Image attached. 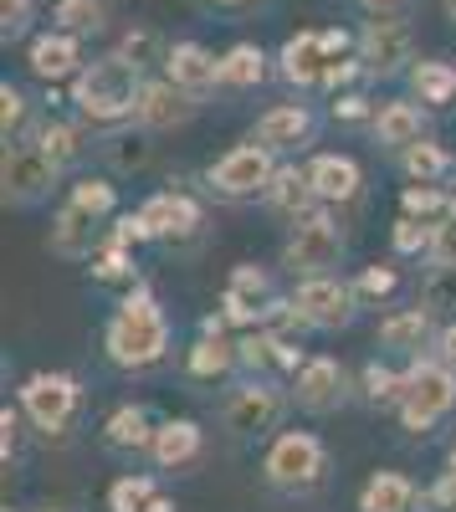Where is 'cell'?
Masks as SVG:
<instances>
[{"label":"cell","instance_id":"cell-19","mask_svg":"<svg viewBox=\"0 0 456 512\" xmlns=\"http://www.w3.org/2000/svg\"><path fill=\"white\" fill-rule=\"evenodd\" d=\"M154 431H159V415H154L149 405H139V400H123V405H113V410L103 415L98 446H103L108 456H118V461L134 466V461H149Z\"/></svg>","mask_w":456,"mask_h":512},{"label":"cell","instance_id":"cell-21","mask_svg":"<svg viewBox=\"0 0 456 512\" xmlns=\"http://www.w3.org/2000/svg\"><path fill=\"white\" fill-rule=\"evenodd\" d=\"M308 180H313V190H318V200L328 205V210H344L349 205H359L364 200V169H359V159L354 154H339V149H313L308 154Z\"/></svg>","mask_w":456,"mask_h":512},{"label":"cell","instance_id":"cell-1","mask_svg":"<svg viewBox=\"0 0 456 512\" xmlns=\"http://www.w3.org/2000/svg\"><path fill=\"white\" fill-rule=\"evenodd\" d=\"M103 359L123 374H154L175 359V323L164 313V297L144 277L123 287V297L113 303L103 323Z\"/></svg>","mask_w":456,"mask_h":512},{"label":"cell","instance_id":"cell-53","mask_svg":"<svg viewBox=\"0 0 456 512\" xmlns=\"http://www.w3.org/2000/svg\"><path fill=\"white\" fill-rule=\"evenodd\" d=\"M211 6H226V11H241V6H257V0H211Z\"/></svg>","mask_w":456,"mask_h":512},{"label":"cell","instance_id":"cell-27","mask_svg":"<svg viewBox=\"0 0 456 512\" xmlns=\"http://www.w3.org/2000/svg\"><path fill=\"white\" fill-rule=\"evenodd\" d=\"M82 36H72V31H62V26H52V31H41L31 47H26V67H31V77L36 82H52V88H62V82H72L77 72H82Z\"/></svg>","mask_w":456,"mask_h":512},{"label":"cell","instance_id":"cell-2","mask_svg":"<svg viewBox=\"0 0 456 512\" xmlns=\"http://www.w3.org/2000/svg\"><path fill=\"white\" fill-rule=\"evenodd\" d=\"M144 77L149 72L139 62H129L123 52H103L93 62H82V72L67 82V103L93 134H103V128L134 123V103H139Z\"/></svg>","mask_w":456,"mask_h":512},{"label":"cell","instance_id":"cell-52","mask_svg":"<svg viewBox=\"0 0 456 512\" xmlns=\"http://www.w3.org/2000/svg\"><path fill=\"white\" fill-rule=\"evenodd\" d=\"M11 512V507H6ZM16 512H72V507H57V502H47V507H16Z\"/></svg>","mask_w":456,"mask_h":512},{"label":"cell","instance_id":"cell-48","mask_svg":"<svg viewBox=\"0 0 456 512\" xmlns=\"http://www.w3.org/2000/svg\"><path fill=\"white\" fill-rule=\"evenodd\" d=\"M426 262H441V267H456V216H441L431 226V251Z\"/></svg>","mask_w":456,"mask_h":512},{"label":"cell","instance_id":"cell-13","mask_svg":"<svg viewBox=\"0 0 456 512\" xmlns=\"http://www.w3.org/2000/svg\"><path fill=\"white\" fill-rule=\"evenodd\" d=\"M323 123H328V113H318V108L303 103V93H298L293 103H272V108H262L257 123L246 128V134L262 139L277 159H308V154L318 149V139H323Z\"/></svg>","mask_w":456,"mask_h":512},{"label":"cell","instance_id":"cell-46","mask_svg":"<svg viewBox=\"0 0 456 512\" xmlns=\"http://www.w3.org/2000/svg\"><path fill=\"white\" fill-rule=\"evenodd\" d=\"M26 415H21V405H6L0 410V461H6V472L11 466H21V456H26Z\"/></svg>","mask_w":456,"mask_h":512},{"label":"cell","instance_id":"cell-55","mask_svg":"<svg viewBox=\"0 0 456 512\" xmlns=\"http://www.w3.org/2000/svg\"><path fill=\"white\" fill-rule=\"evenodd\" d=\"M441 466H446V472H456V441L446 446V461H441Z\"/></svg>","mask_w":456,"mask_h":512},{"label":"cell","instance_id":"cell-10","mask_svg":"<svg viewBox=\"0 0 456 512\" xmlns=\"http://www.w3.org/2000/svg\"><path fill=\"white\" fill-rule=\"evenodd\" d=\"M287 390H293L298 415H308V420H328V415H339V410H349L359 400L354 369L339 364L334 354H308L303 369L287 379Z\"/></svg>","mask_w":456,"mask_h":512},{"label":"cell","instance_id":"cell-54","mask_svg":"<svg viewBox=\"0 0 456 512\" xmlns=\"http://www.w3.org/2000/svg\"><path fill=\"white\" fill-rule=\"evenodd\" d=\"M441 16H446V21L456 26V0H441Z\"/></svg>","mask_w":456,"mask_h":512},{"label":"cell","instance_id":"cell-17","mask_svg":"<svg viewBox=\"0 0 456 512\" xmlns=\"http://www.w3.org/2000/svg\"><path fill=\"white\" fill-rule=\"evenodd\" d=\"M436 328H441V318L431 308H421V303L390 308L380 318V328H375V349L385 359H395V364H410V359H421V354L436 349Z\"/></svg>","mask_w":456,"mask_h":512},{"label":"cell","instance_id":"cell-26","mask_svg":"<svg viewBox=\"0 0 456 512\" xmlns=\"http://www.w3.org/2000/svg\"><path fill=\"white\" fill-rule=\"evenodd\" d=\"M103 221L98 216H88L82 205H72V200H62L57 210H52V231H47V246H52V256H62V262H93V251L103 246Z\"/></svg>","mask_w":456,"mask_h":512},{"label":"cell","instance_id":"cell-16","mask_svg":"<svg viewBox=\"0 0 456 512\" xmlns=\"http://www.w3.org/2000/svg\"><path fill=\"white\" fill-rule=\"evenodd\" d=\"M200 98L195 93H185L180 82H170L164 72H149L144 77V88H139V103H134V123L139 128H149L154 139H164V134H180V128H190L195 118H200Z\"/></svg>","mask_w":456,"mask_h":512},{"label":"cell","instance_id":"cell-24","mask_svg":"<svg viewBox=\"0 0 456 512\" xmlns=\"http://www.w3.org/2000/svg\"><path fill=\"white\" fill-rule=\"evenodd\" d=\"M354 512H426V487L410 477V472L380 466V472H369V477L359 482Z\"/></svg>","mask_w":456,"mask_h":512},{"label":"cell","instance_id":"cell-47","mask_svg":"<svg viewBox=\"0 0 456 512\" xmlns=\"http://www.w3.org/2000/svg\"><path fill=\"white\" fill-rule=\"evenodd\" d=\"M36 21V0H0V41H21Z\"/></svg>","mask_w":456,"mask_h":512},{"label":"cell","instance_id":"cell-32","mask_svg":"<svg viewBox=\"0 0 456 512\" xmlns=\"http://www.w3.org/2000/svg\"><path fill=\"white\" fill-rule=\"evenodd\" d=\"M277 72V57H267L257 41H236L221 52V93H257Z\"/></svg>","mask_w":456,"mask_h":512},{"label":"cell","instance_id":"cell-20","mask_svg":"<svg viewBox=\"0 0 456 512\" xmlns=\"http://www.w3.org/2000/svg\"><path fill=\"white\" fill-rule=\"evenodd\" d=\"M200 461H205V425L195 415H164L149 446V466L164 477H185Z\"/></svg>","mask_w":456,"mask_h":512},{"label":"cell","instance_id":"cell-29","mask_svg":"<svg viewBox=\"0 0 456 512\" xmlns=\"http://www.w3.org/2000/svg\"><path fill=\"white\" fill-rule=\"evenodd\" d=\"M323 72H328V52H323V36L318 31H293L277 47V77L293 93H318L323 88Z\"/></svg>","mask_w":456,"mask_h":512},{"label":"cell","instance_id":"cell-42","mask_svg":"<svg viewBox=\"0 0 456 512\" xmlns=\"http://www.w3.org/2000/svg\"><path fill=\"white\" fill-rule=\"evenodd\" d=\"M36 108H31V98L16 88V82H0V144H21V139H31V128H36Z\"/></svg>","mask_w":456,"mask_h":512},{"label":"cell","instance_id":"cell-35","mask_svg":"<svg viewBox=\"0 0 456 512\" xmlns=\"http://www.w3.org/2000/svg\"><path fill=\"white\" fill-rule=\"evenodd\" d=\"M134 251H139V246H123V241L103 236V246L93 251V262H88V277H93L98 287H134V282H139Z\"/></svg>","mask_w":456,"mask_h":512},{"label":"cell","instance_id":"cell-4","mask_svg":"<svg viewBox=\"0 0 456 512\" xmlns=\"http://www.w3.org/2000/svg\"><path fill=\"white\" fill-rule=\"evenodd\" d=\"M257 477L267 492L277 497H293V502H308L328 487L334 477V451L318 431H298V425H282V431L262 446V461H257Z\"/></svg>","mask_w":456,"mask_h":512},{"label":"cell","instance_id":"cell-50","mask_svg":"<svg viewBox=\"0 0 456 512\" xmlns=\"http://www.w3.org/2000/svg\"><path fill=\"white\" fill-rule=\"evenodd\" d=\"M405 0H359V11H369V16H385V11H400Z\"/></svg>","mask_w":456,"mask_h":512},{"label":"cell","instance_id":"cell-31","mask_svg":"<svg viewBox=\"0 0 456 512\" xmlns=\"http://www.w3.org/2000/svg\"><path fill=\"white\" fill-rule=\"evenodd\" d=\"M354 384H359V405L380 410V415H395L400 410V395H405V364L375 354L354 369Z\"/></svg>","mask_w":456,"mask_h":512},{"label":"cell","instance_id":"cell-34","mask_svg":"<svg viewBox=\"0 0 456 512\" xmlns=\"http://www.w3.org/2000/svg\"><path fill=\"white\" fill-rule=\"evenodd\" d=\"M405 93L421 98L431 113H446L456 103V62L446 57H421L416 67L405 72Z\"/></svg>","mask_w":456,"mask_h":512},{"label":"cell","instance_id":"cell-38","mask_svg":"<svg viewBox=\"0 0 456 512\" xmlns=\"http://www.w3.org/2000/svg\"><path fill=\"white\" fill-rule=\"evenodd\" d=\"M67 200L82 205V210H88V216H98V221H113V216H118V185H113V175L77 169V175L67 180Z\"/></svg>","mask_w":456,"mask_h":512},{"label":"cell","instance_id":"cell-8","mask_svg":"<svg viewBox=\"0 0 456 512\" xmlns=\"http://www.w3.org/2000/svg\"><path fill=\"white\" fill-rule=\"evenodd\" d=\"M349 262V236L339 226V210L318 205L313 216H303L298 226H287L282 251H277V267L287 277H323V272H339Z\"/></svg>","mask_w":456,"mask_h":512},{"label":"cell","instance_id":"cell-11","mask_svg":"<svg viewBox=\"0 0 456 512\" xmlns=\"http://www.w3.org/2000/svg\"><path fill=\"white\" fill-rule=\"evenodd\" d=\"M287 292H293V308L303 313V323H308L313 333H349V328L359 323V313H364L359 292H354V282H349L344 272L298 277Z\"/></svg>","mask_w":456,"mask_h":512},{"label":"cell","instance_id":"cell-6","mask_svg":"<svg viewBox=\"0 0 456 512\" xmlns=\"http://www.w3.org/2000/svg\"><path fill=\"white\" fill-rule=\"evenodd\" d=\"M277 154L262 139H236L226 154H216L211 164L200 169V195L216 200V205H262V190L277 175Z\"/></svg>","mask_w":456,"mask_h":512},{"label":"cell","instance_id":"cell-23","mask_svg":"<svg viewBox=\"0 0 456 512\" xmlns=\"http://www.w3.org/2000/svg\"><path fill=\"white\" fill-rule=\"evenodd\" d=\"M170 82H180L185 93H195L200 103H211L221 93V57L211 47H200V41H170V52H164V67H159Z\"/></svg>","mask_w":456,"mask_h":512},{"label":"cell","instance_id":"cell-18","mask_svg":"<svg viewBox=\"0 0 456 512\" xmlns=\"http://www.w3.org/2000/svg\"><path fill=\"white\" fill-rule=\"evenodd\" d=\"M431 134H436V113L421 98H410V93L405 98H385L375 123H369V144H375L380 154H400V149L421 144Z\"/></svg>","mask_w":456,"mask_h":512},{"label":"cell","instance_id":"cell-28","mask_svg":"<svg viewBox=\"0 0 456 512\" xmlns=\"http://www.w3.org/2000/svg\"><path fill=\"white\" fill-rule=\"evenodd\" d=\"M180 374L190 384H231L241 374V354H236V333L211 338V333H195L185 354H180Z\"/></svg>","mask_w":456,"mask_h":512},{"label":"cell","instance_id":"cell-44","mask_svg":"<svg viewBox=\"0 0 456 512\" xmlns=\"http://www.w3.org/2000/svg\"><path fill=\"white\" fill-rule=\"evenodd\" d=\"M375 113H380V103L369 98L364 88H349V93H334V98H328V123H339V128H364V134H369Z\"/></svg>","mask_w":456,"mask_h":512},{"label":"cell","instance_id":"cell-14","mask_svg":"<svg viewBox=\"0 0 456 512\" xmlns=\"http://www.w3.org/2000/svg\"><path fill=\"white\" fill-rule=\"evenodd\" d=\"M277 297H282V282L267 262H236L221 282L216 308L231 318L236 333H246V328H262V313L277 303Z\"/></svg>","mask_w":456,"mask_h":512},{"label":"cell","instance_id":"cell-39","mask_svg":"<svg viewBox=\"0 0 456 512\" xmlns=\"http://www.w3.org/2000/svg\"><path fill=\"white\" fill-rule=\"evenodd\" d=\"M108 21H113V6L108 0H57L52 6V26H62V31H72V36H103L108 31Z\"/></svg>","mask_w":456,"mask_h":512},{"label":"cell","instance_id":"cell-36","mask_svg":"<svg viewBox=\"0 0 456 512\" xmlns=\"http://www.w3.org/2000/svg\"><path fill=\"white\" fill-rule=\"evenodd\" d=\"M159 477H164V472H134V466H129V472H118V477L108 482L103 507H108V512H144V507L164 492Z\"/></svg>","mask_w":456,"mask_h":512},{"label":"cell","instance_id":"cell-37","mask_svg":"<svg viewBox=\"0 0 456 512\" xmlns=\"http://www.w3.org/2000/svg\"><path fill=\"white\" fill-rule=\"evenodd\" d=\"M349 282H354V292H359V303H364V308H390L395 297H400V287H405V277H400V256L359 267Z\"/></svg>","mask_w":456,"mask_h":512},{"label":"cell","instance_id":"cell-12","mask_svg":"<svg viewBox=\"0 0 456 512\" xmlns=\"http://www.w3.org/2000/svg\"><path fill=\"white\" fill-rule=\"evenodd\" d=\"M359 62L369 72V82H395L416 67V26H410L400 11L385 16H369L359 26Z\"/></svg>","mask_w":456,"mask_h":512},{"label":"cell","instance_id":"cell-22","mask_svg":"<svg viewBox=\"0 0 456 512\" xmlns=\"http://www.w3.org/2000/svg\"><path fill=\"white\" fill-rule=\"evenodd\" d=\"M318 205L323 200H318V190L308 180V159H282L272 185L262 190V210H267L277 226H298L303 216H313Z\"/></svg>","mask_w":456,"mask_h":512},{"label":"cell","instance_id":"cell-43","mask_svg":"<svg viewBox=\"0 0 456 512\" xmlns=\"http://www.w3.org/2000/svg\"><path fill=\"white\" fill-rule=\"evenodd\" d=\"M431 226H436V221L395 216V226H390V256H400V262H426V251H431Z\"/></svg>","mask_w":456,"mask_h":512},{"label":"cell","instance_id":"cell-25","mask_svg":"<svg viewBox=\"0 0 456 512\" xmlns=\"http://www.w3.org/2000/svg\"><path fill=\"white\" fill-rule=\"evenodd\" d=\"M31 139L41 144V154H47L67 180L77 175L82 164H88V149H93V144H88V123H82L77 113H72V118H62V113H41L36 128H31Z\"/></svg>","mask_w":456,"mask_h":512},{"label":"cell","instance_id":"cell-49","mask_svg":"<svg viewBox=\"0 0 456 512\" xmlns=\"http://www.w3.org/2000/svg\"><path fill=\"white\" fill-rule=\"evenodd\" d=\"M436 359H446L451 369H456V318H441V328H436V349H431Z\"/></svg>","mask_w":456,"mask_h":512},{"label":"cell","instance_id":"cell-30","mask_svg":"<svg viewBox=\"0 0 456 512\" xmlns=\"http://www.w3.org/2000/svg\"><path fill=\"white\" fill-rule=\"evenodd\" d=\"M98 159L108 164L113 180H129V175H144L154 164V134L139 123H118V128H103L98 134Z\"/></svg>","mask_w":456,"mask_h":512},{"label":"cell","instance_id":"cell-33","mask_svg":"<svg viewBox=\"0 0 456 512\" xmlns=\"http://www.w3.org/2000/svg\"><path fill=\"white\" fill-rule=\"evenodd\" d=\"M390 159L400 169V180H416V185H446V180H456V154L436 134L421 139V144H410V149H400V154H390Z\"/></svg>","mask_w":456,"mask_h":512},{"label":"cell","instance_id":"cell-45","mask_svg":"<svg viewBox=\"0 0 456 512\" xmlns=\"http://www.w3.org/2000/svg\"><path fill=\"white\" fill-rule=\"evenodd\" d=\"M113 52H123L129 62H139V67L149 72V67H164V52H170V47H164V41H159L149 26H134V31H123V36H118V47H113Z\"/></svg>","mask_w":456,"mask_h":512},{"label":"cell","instance_id":"cell-40","mask_svg":"<svg viewBox=\"0 0 456 512\" xmlns=\"http://www.w3.org/2000/svg\"><path fill=\"white\" fill-rule=\"evenodd\" d=\"M416 303H421V308H431L436 318H456V267L421 262V277H416Z\"/></svg>","mask_w":456,"mask_h":512},{"label":"cell","instance_id":"cell-9","mask_svg":"<svg viewBox=\"0 0 456 512\" xmlns=\"http://www.w3.org/2000/svg\"><path fill=\"white\" fill-rule=\"evenodd\" d=\"M62 185L67 175L41 154L36 139L6 144V154H0V205L6 210H41V205H52Z\"/></svg>","mask_w":456,"mask_h":512},{"label":"cell","instance_id":"cell-3","mask_svg":"<svg viewBox=\"0 0 456 512\" xmlns=\"http://www.w3.org/2000/svg\"><path fill=\"white\" fill-rule=\"evenodd\" d=\"M293 390L287 379H267V374H236L231 384H221L216 400V431L236 446H267L287 415H293Z\"/></svg>","mask_w":456,"mask_h":512},{"label":"cell","instance_id":"cell-15","mask_svg":"<svg viewBox=\"0 0 456 512\" xmlns=\"http://www.w3.org/2000/svg\"><path fill=\"white\" fill-rule=\"evenodd\" d=\"M139 216L149 226V246H185L205 231V195L180 190V185L154 190V195H144Z\"/></svg>","mask_w":456,"mask_h":512},{"label":"cell","instance_id":"cell-5","mask_svg":"<svg viewBox=\"0 0 456 512\" xmlns=\"http://www.w3.org/2000/svg\"><path fill=\"white\" fill-rule=\"evenodd\" d=\"M16 405L41 441L67 446L72 431L82 425V410H88V384L72 369H36L16 384Z\"/></svg>","mask_w":456,"mask_h":512},{"label":"cell","instance_id":"cell-7","mask_svg":"<svg viewBox=\"0 0 456 512\" xmlns=\"http://www.w3.org/2000/svg\"><path fill=\"white\" fill-rule=\"evenodd\" d=\"M456 415V369L436 354H421L405 364V395H400V431L405 436H431L441 420Z\"/></svg>","mask_w":456,"mask_h":512},{"label":"cell","instance_id":"cell-51","mask_svg":"<svg viewBox=\"0 0 456 512\" xmlns=\"http://www.w3.org/2000/svg\"><path fill=\"white\" fill-rule=\"evenodd\" d=\"M144 512H180V502H175L170 492H159V497H154V502H149Z\"/></svg>","mask_w":456,"mask_h":512},{"label":"cell","instance_id":"cell-41","mask_svg":"<svg viewBox=\"0 0 456 512\" xmlns=\"http://www.w3.org/2000/svg\"><path fill=\"white\" fill-rule=\"evenodd\" d=\"M451 205H456V185H416V180L400 185V216L441 221V216H451Z\"/></svg>","mask_w":456,"mask_h":512},{"label":"cell","instance_id":"cell-56","mask_svg":"<svg viewBox=\"0 0 456 512\" xmlns=\"http://www.w3.org/2000/svg\"><path fill=\"white\" fill-rule=\"evenodd\" d=\"M451 216H456V205H451Z\"/></svg>","mask_w":456,"mask_h":512}]
</instances>
